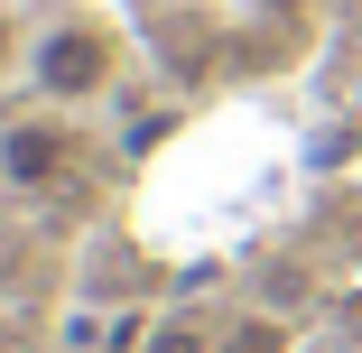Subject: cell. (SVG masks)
Here are the masks:
<instances>
[{
  "label": "cell",
  "mask_w": 362,
  "mask_h": 353,
  "mask_svg": "<svg viewBox=\"0 0 362 353\" xmlns=\"http://www.w3.org/2000/svg\"><path fill=\"white\" fill-rule=\"evenodd\" d=\"M28 84L47 103H103L121 84V28L112 19H84V10H65L28 37Z\"/></svg>",
  "instance_id": "obj_1"
},
{
  "label": "cell",
  "mask_w": 362,
  "mask_h": 353,
  "mask_svg": "<svg viewBox=\"0 0 362 353\" xmlns=\"http://www.w3.org/2000/svg\"><path fill=\"white\" fill-rule=\"evenodd\" d=\"M65 168H75V130H65L56 112H19V121H0V177L47 195L65 186Z\"/></svg>",
  "instance_id": "obj_2"
},
{
  "label": "cell",
  "mask_w": 362,
  "mask_h": 353,
  "mask_svg": "<svg viewBox=\"0 0 362 353\" xmlns=\"http://www.w3.org/2000/svg\"><path fill=\"white\" fill-rule=\"evenodd\" d=\"M139 353H204V325H195V316H168V325H149Z\"/></svg>",
  "instance_id": "obj_3"
},
{
  "label": "cell",
  "mask_w": 362,
  "mask_h": 353,
  "mask_svg": "<svg viewBox=\"0 0 362 353\" xmlns=\"http://www.w3.org/2000/svg\"><path fill=\"white\" fill-rule=\"evenodd\" d=\"M279 344H288V335H279V325H269V316H242V325H233V344H223V353H279Z\"/></svg>",
  "instance_id": "obj_4"
},
{
  "label": "cell",
  "mask_w": 362,
  "mask_h": 353,
  "mask_svg": "<svg viewBox=\"0 0 362 353\" xmlns=\"http://www.w3.org/2000/svg\"><path fill=\"white\" fill-rule=\"evenodd\" d=\"M10 56H28V47H19V28H10V19H0V75H10Z\"/></svg>",
  "instance_id": "obj_5"
}]
</instances>
